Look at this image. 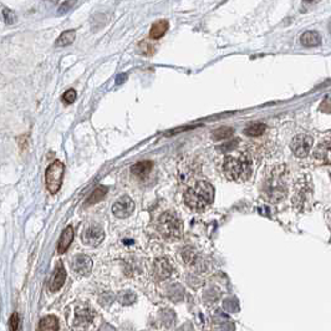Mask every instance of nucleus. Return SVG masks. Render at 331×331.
I'll use <instances>...</instances> for the list:
<instances>
[{"label": "nucleus", "instance_id": "obj_1", "mask_svg": "<svg viewBox=\"0 0 331 331\" xmlns=\"http://www.w3.org/2000/svg\"><path fill=\"white\" fill-rule=\"evenodd\" d=\"M214 201V188L211 183L200 181L184 194V202L193 211H204Z\"/></svg>", "mask_w": 331, "mask_h": 331}, {"label": "nucleus", "instance_id": "obj_2", "mask_svg": "<svg viewBox=\"0 0 331 331\" xmlns=\"http://www.w3.org/2000/svg\"><path fill=\"white\" fill-rule=\"evenodd\" d=\"M224 174L230 181H245L252 173V161L245 154L240 156H228L223 165Z\"/></svg>", "mask_w": 331, "mask_h": 331}, {"label": "nucleus", "instance_id": "obj_3", "mask_svg": "<svg viewBox=\"0 0 331 331\" xmlns=\"http://www.w3.org/2000/svg\"><path fill=\"white\" fill-rule=\"evenodd\" d=\"M157 230L167 240H174L182 236V222L172 212H165L158 217Z\"/></svg>", "mask_w": 331, "mask_h": 331}, {"label": "nucleus", "instance_id": "obj_4", "mask_svg": "<svg viewBox=\"0 0 331 331\" xmlns=\"http://www.w3.org/2000/svg\"><path fill=\"white\" fill-rule=\"evenodd\" d=\"M284 167H274L270 172V176L267 178L265 191H267V200L270 202H279L285 196V181L283 177Z\"/></svg>", "mask_w": 331, "mask_h": 331}, {"label": "nucleus", "instance_id": "obj_5", "mask_svg": "<svg viewBox=\"0 0 331 331\" xmlns=\"http://www.w3.org/2000/svg\"><path fill=\"white\" fill-rule=\"evenodd\" d=\"M65 167L61 161L56 160L54 161L46 169L45 181H46V188L51 194H56L59 189L61 188L62 177H64Z\"/></svg>", "mask_w": 331, "mask_h": 331}, {"label": "nucleus", "instance_id": "obj_6", "mask_svg": "<svg viewBox=\"0 0 331 331\" xmlns=\"http://www.w3.org/2000/svg\"><path fill=\"white\" fill-rule=\"evenodd\" d=\"M313 146V138L308 135H297L290 142V149L297 157H306Z\"/></svg>", "mask_w": 331, "mask_h": 331}, {"label": "nucleus", "instance_id": "obj_7", "mask_svg": "<svg viewBox=\"0 0 331 331\" xmlns=\"http://www.w3.org/2000/svg\"><path fill=\"white\" fill-rule=\"evenodd\" d=\"M135 211V202L132 201L131 197L124 196L121 197L120 200L116 201L115 204L112 205V213L117 218H129Z\"/></svg>", "mask_w": 331, "mask_h": 331}, {"label": "nucleus", "instance_id": "obj_8", "mask_svg": "<svg viewBox=\"0 0 331 331\" xmlns=\"http://www.w3.org/2000/svg\"><path fill=\"white\" fill-rule=\"evenodd\" d=\"M104 229L97 224H92L90 227H87L84 230V234H82V241L86 245H90V247H97L104 240Z\"/></svg>", "mask_w": 331, "mask_h": 331}, {"label": "nucleus", "instance_id": "obj_9", "mask_svg": "<svg viewBox=\"0 0 331 331\" xmlns=\"http://www.w3.org/2000/svg\"><path fill=\"white\" fill-rule=\"evenodd\" d=\"M314 157L323 165H331V138H325L314 149Z\"/></svg>", "mask_w": 331, "mask_h": 331}, {"label": "nucleus", "instance_id": "obj_10", "mask_svg": "<svg viewBox=\"0 0 331 331\" xmlns=\"http://www.w3.org/2000/svg\"><path fill=\"white\" fill-rule=\"evenodd\" d=\"M73 269L76 274L87 275L92 269V260L85 254L76 256L73 260Z\"/></svg>", "mask_w": 331, "mask_h": 331}, {"label": "nucleus", "instance_id": "obj_11", "mask_svg": "<svg viewBox=\"0 0 331 331\" xmlns=\"http://www.w3.org/2000/svg\"><path fill=\"white\" fill-rule=\"evenodd\" d=\"M65 280H66V270H65L64 265L60 263L56 267V269H55V272H54L53 276H51L49 289L51 292H57V290L62 288V285L65 284Z\"/></svg>", "mask_w": 331, "mask_h": 331}, {"label": "nucleus", "instance_id": "obj_12", "mask_svg": "<svg viewBox=\"0 0 331 331\" xmlns=\"http://www.w3.org/2000/svg\"><path fill=\"white\" fill-rule=\"evenodd\" d=\"M172 267L166 258H160L154 261V276L158 280H165L171 275Z\"/></svg>", "mask_w": 331, "mask_h": 331}, {"label": "nucleus", "instance_id": "obj_13", "mask_svg": "<svg viewBox=\"0 0 331 331\" xmlns=\"http://www.w3.org/2000/svg\"><path fill=\"white\" fill-rule=\"evenodd\" d=\"M152 168H153V162L152 161H141V162L135 163L131 167V173L135 177L145 180V178L151 173Z\"/></svg>", "mask_w": 331, "mask_h": 331}, {"label": "nucleus", "instance_id": "obj_14", "mask_svg": "<svg viewBox=\"0 0 331 331\" xmlns=\"http://www.w3.org/2000/svg\"><path fill=\"white\" fill-rule=\"evenodd\" d=\"M73 239H74V229H73V227L69 225V227L65 228L64 232L61 233V237H60L59 244H57V252H59L60 254L66 252L68 248L70 247Z\"/></svg>", "mask_w": 331, "mask_h": 331}, {"label": "nucleus", "instance_id": "obj_15", "mask_svg": "<svg viewBox=\"0 0 331 331\" xmlns=\"http://www.w3.org/2000/svg\"><path fill=\"white\" fill-rule=\"evenodd\" d=\"M169 28V24L167 20H160L152 25L151 31H149V37L153 40H158L167 33Z\"/></svg>", "mask_w": 331, "mask_h": 331}, {"label": "nucleus", "instance_id": "obj_16", "mask_svg": "<svg viewBox=\"0 0 331 331\" xmlns=\"http://www.w3.org/2000/svg\"><path fill=\"white\" fill-rule=\"evenodd\" d=\"M37 331H59V321L53 315L44 317L40 320Z\"/></svg>", "mask_w": 331, "mask_h": 331}, {"label": "nucleus", "instance_id": "obj_17", "mask_svg": "<svg viewBox=\"0 0 331 331\" xmlns=\"http://www.w3.org/2000/svg\"><path fill=\"white\" fill-rule=\"evenodd\" d=\"M300 41L305 46H317L321 41V37L316 31H306L301 35Z\"/></svg>", "mask_w": 331, "mask_h": 331}, {"label": "nucleus", "instance_id": "obj_18", "mask_svg": "<svg viewBox=\"0 0 331 331\" xmlns=\"http://www.w3.org/2000/svg\"><path fill=\"white\" fill-rule=\"evenodd\" d=\"M107 192H109V188L105 187V185H100V187H97V188H96L95 191L90 194V197L87 198L86 205H92V204H96L97 202H100V201H101L102 198L106 196Z\"/></svg>", "mask_w": 331, "mask_h": 331}, {"label": "nucleus", "instance_id": "obj_19", "mask_svg": "<svg viewBox=\"0 0 331 331\" xmlns=\"http://www.w3.org/2000/svg\"><path fill=\"white\" fill-rule=\"evenodd\" d=\"M76 39V30H66L64 31L61 35L59 37V39L56 40L55 45L59 46V48H62V46H68L70 44H73L74 40Z\"/></svg>", "mask_w": 331, "mask_h": 331}, {"label": "nucleus", "instance_id": "obj_20", "mask_svg": "<svg viewBox=\"0 0 331 331\" xmlns=\"http://www.w3.org/2000/svg\"><path fill=\"white\" fill-rule=\"evenodd\" d=\"M265 129H267V126L264 124H252L245 129V133L250 137H259L265 132Z\"/></svg>", "mask_w": 331, "mask_h": 331}, {"label": "nucleus", "instance_id": "obj_21", "mask_svg": "<svg viewBox=\"0 0 331 331\" xmlns=\"http://www.w3.org/2000/svg\"><path fill=\"white\" fill-rule=\"evenodd\" d=\"M234 129L232 127H221L212 132V138L213 140H225L233 135Z\"/></svg>", "mask_w": 331, "mask_h": 331}, {"label": "nucleus", "instance_id": "obj_22", "mask_svg": "<svg viewBox=\"0 0 331 331\" xmlns=\"http://www.w3.org/2000/svg\"><path fill=\"white\" fill-rule=\"evenodd\" d=\"M136 300V294L135 293L129 292V290H125L120 294V301L124 305H129V304H132L133 301Z\"/></svg>", "mask_w": 331, "mask_h": 331}, {"label": "nucleus", "instance_id": "obj_23", "mask_svg": "<svg viewBox=\"0 0 331 331\" xmlns=\"http://www.w3.org/2000/svg\"><path fill=\"white\" fill-rule=\"evenodd\" d=\"M76 97H77V93H76V90H74V89H69L68 91H65V93L62 95V101L65 102V104H73V102H75Z\"/></svg>", "mask_w": 331, "mask_h": 331}, {"label": "nucleus", "instance_id": "obj_24", "mask_svg": "<svg viewBox=\"0 0 331 331\" xmlns=\"http://www.w3.org/2000/svg\"><path fill=\"white\" fill-rule=\"evenodd\" d=\"M19 324H20L19 314H18V313H14V314L12 315V317H10V320H9V328H10L12 331H17L18 328H19Z\"/></svg>", "mask_w": 331, "mask_h": 331}, {"label": "nucleus", "instance_id": "obj_25", "mask_svg": "<svg viewBox=\"0 0 331 331\" xmlns=\"http://www.w3.org/2000/svg\"><path fill=\"white\" fill-rule=\"evenodd\" d=\"M3 17L4 19H5L6 24H13L15 21V14L12 10H9V9L6 8L3 9Z\"/></svg>", "mask_w": 331, "mask_h": 331}, {"label": "nucleus", "instance_id": "obj_26", "mask_svg": "<svg viewBox=\"0 0 331 331\" xmlns=\"http://www.w3.org/2000/svg\"><path fill=\"white\" fill-rule=\"evenodd\" d=\"M330 30H331V24H330Z\"/></svg>", "mask_w": 331, "mask_h": 331}]
</instances>
